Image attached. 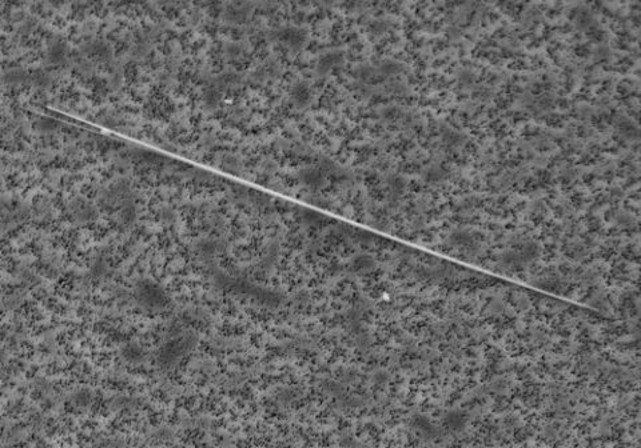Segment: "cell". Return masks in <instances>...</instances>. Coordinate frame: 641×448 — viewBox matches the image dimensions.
<instances>
[{
    "mask_svg": "<svg viewBox=\"0 0 641 448\" xmlns=\"http://www.w3.org/2000/svg\"><path fill=\"white\" fill-rule=\"evenodd\" d=\"M283 41L289 45L299 44L302 39H301V31L298 29H286L283 32Z\"/></svg>",
    "mask_w": 641,
    "mask_h": 448,
    "instance_id": "3",
    "label": "cell"
},
{
    "mask_svg": "<svg viewBox=\"0 0 641 448\" xmlns=\"http://www.w3.org/2000/svg\"><path fill=\"white\" fill-rule=\"evenodd\" d=\"M136 302L148 312H159L167 306V296L159 285L152 281H142L135 288Z\"/></svg>",
    "mask_w": 641,
    "mask_h": 448,
    "instance_id": "1",
    "label": "cell"
},
{
    "mask_svg": "<svg viewBox=\"0 0 641 448\" xmlns=\"http://www.w3.org/2000/svg\"><path fill=\"white\" fill-rule=\"evenodd\" d=\"M309 96H310V91L305 84H297L291 91V99L298 106L306 104L309 102Z\"/></svg>",
    "mask_w": 641,
    "mask_h": 448,
    "instance_id": "2",
    "label": "cell"
}]
</instances>
